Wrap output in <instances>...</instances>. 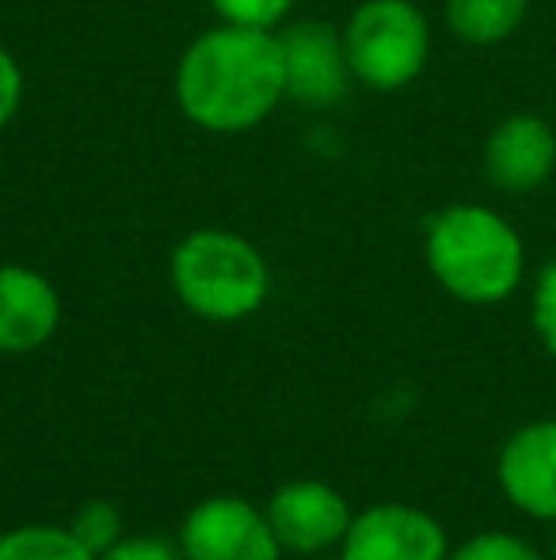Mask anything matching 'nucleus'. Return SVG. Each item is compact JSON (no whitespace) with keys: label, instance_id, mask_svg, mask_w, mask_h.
Returning a JSON list of instances; mask_svg holds the SVG:
<instances>
[{"label":"nucleus","instance_id":"6ab92c4d","mask_svg":"<svg viewBox=\"0 0 556 560\" xmlns=\"http://www.w3.org/2000/svg\"><path fill=\"white\" fill-rule=\"evenodd\" d=\"M23 104V69L12 54L0 46V130L15 118Z\"/></svg>","mask_w":556,"mask_h":560},{"label":"nucleus","instance_id":"7ed1b4c3","mask_svg":"<svg viewBox=\"0 0 556 560\" xmlns=\"http://www.w3.org/2000/svg\"><path fill=\"white\" fill-rule=\"evenodd\" d=\"M176 298L210 325L248 320L271 294V267L252 241L229 229H194L168 264Z\"/></svg>","mask_w":556,"mask_h":560},{"label":"nucleus","instance_id":"4468645a","mask_svg":"<svg viewBox=\"0 0 556 560\" xmlns=\"http://www.w3.org/2000/svg\"><path fill=\"white\" fill-rule=\"evenodd\" d=\"M69 530H73L76 541H81V546H88L96 557L107 553V549H111L119 538H127V534H122L119 508H115V503H107V500L84 503V508L73 515V523H69Z\"/></svg>","mask_w":556,"mask_h":560},{"label":"nucleus","instance_id":"aec40b11","mask_svg":"<svg viewBox=\"0 0 556 560\" xmlns=\"http://www.w3.org/2000/svg\"><path fill=\"white\" fill-rule=\"evenodd\" d=\"M297 560H332V557H297ZM335 560H340V557H335Z\"/></svg>","mask_w":556,"mask_h":560},{"label":"nucleus","instance_id":"f03ea898","mask_svg":"<svg viewBox=\"0 0 556 560\" xmlns=\"http://www.w3.org/2000/svg\"><path fill=\"white\" fill-rule=\"evenodd\" d=\"M427 271L453 302L499 305L527 279V244L519 229L481 202H453L427 222Z\"/></svg>","mask_w":556,"mask_h":560},{"label":"nucleus","instance_id":"423d86ee","mask_svg":"<svg viewBox=\"0 0 556 560\" xmlns=\"http://www.w3.org/2000/svg\"><path fill=\"white\" fill-rule=\"evenodd\" d=\"M271 530H275L282 553L297 557H328L343 546L351 530V503L324 480H289L275 488L268 508Z\"/></svg>","mask_w":556,"mask_h":560},{"label":"nucleus","instance_id":"20e7f679","mask_svg":"<svg viewBox=\"0 0 556 560\" xmlns=\"http://www.w3.org/2000/svg\"><path fill=\"white\" fill-rule=\"evenodd\" d=\"M351 73L378 92L409 89L427 69L430 27L412 0H363L343 27Z\"/></svg>","mask_w":556,"mask_h":560},{"label":"nucleus","instance_id":"412c9836","mask_svg":"<svg viewBox=\"0 0 556 560\" xmlns=\"http://www.w3.org/2000/svg\"><path fill=\"white\" fill-rule=\"evenodd\" d=\"M553 560H556V523H553Z\"/></svg>","mask_w":556,"mask_h":560},{"label":"nucleus","instance_id":"ddd939ff","mask_svg":"<svg viewBox=\"0 0 556 560\" xmlns=\"http://www.w3.org/2000/svg\"><path fill=\"white\" fill-rule=\"evenodd\" d=\"M0 560H99L69 526H15L0 534Z\"/></svg>","mask_w":556,"mask_h":560},{"label":"nucleus","instance_id":"a211bd4d","mask_svg":"<svg viewBox=\"0 0 556 560\" xmlns=\"http://www.w3.org/2000/svg\"><path fill=\"white\" fill-rule=\"evenodd\" d=\"M99 560H184V553L168 538L138 534V538H119L107 553H99Z\"/></svg>","mask_w":556,"mask_h":560},{"label":"nucleus","instance_id":"9b49d317","mask_svg":"<svg viewBox=\"0 0 556 560\" xmlns=\"http://www.w3.org/2000/svg\"><path fill=\"white\" fill-rule=\"evenodd\" d=\"M61 325V298L46 275L0 264V354H31Z\"/></svg>","mask_w":556,"mask_h":560},{"label":"nucleus","instance_id":"f8f14e48","mask_svg":"<svg viewBox=\"0 0 556 560\" xmlns=\"http://www.w3.org/2000/svg\"><path fill=\"white\" fill-rule=\"evenodd\" d=\"M530 0H446V27L465 46H499L519 35Z\"/></svg>","mask_w":556,"mask_h":560},{"label":"nucleus","instance_id":"2eb2a0df","mask_svg":"<svg viewBox=\"0 0 556 560\" xmlns=\"http://www.w3.org/2000/svg\"><path fill=\"white\" fill-rule=\"evenodd\" d=\"M446 560H545L527 538L507 530H481L465 538L458 549H450Z\"/></svg>","mask_w":556,"mask_h":560},{"label":"nucleus","instance_id":"dca6fc26","mask_svg":"<svg viewBox=\"0 0 556 560\" xmlns=\"http://www.w3.org/2000/svg\"><path fill=\"white\" fill-rule=\"evenodd\" d=\"M222 23H237V27H260L275 31L286 12L294 8V0H210Z\"/></svg>","mask_w":556,"mask_h":560},{"label":"nucleus","instance_id":"f257e3e1","mask_svg":"<svg viewBox=\"0 0 556 560\" xmlns=\"http://www.w3.org/2000/svg\"><path fill=\"white\" fill-rule=\"evenodd\" d=\"M176 100L210 133L256 130L286 100L279 35L237 23L202 31L179 58Z\"/></svg>","mask_w":556,"mask_h":560},{"label":"nucleus","instance_id":"f3484780","mask_svg":"<svg viewBox=\"0 0 556 560\" xmlns=\"http://www.w3.org/2000/svg\"><path fill=\"white\" fill-rule=\"evenodd\" d=\"M530 325H534L537 339L549 354H556V259L542 267L530 294Z\"/></svg>","mask_w":556,"mask_h":560},{"label":"nucleus","instance_id":"6e6552de","mask_svg":"<svg viewBox=\"0 0 556 560\" xmlns=\"http://www.w3.org/2000/svg\"><path fill=\"white\" fill-rule=\"evenodd\" d=\"M450 538L430 511L412 503H374L351 518L340 560H446Z\"/></svg>","mask_w":556,"mask_h":560},{"label":"nucleus","instance_id":"1a4fd4ad","mask_svg":"<svg viewBox=\"0 0 556 560\" xmlns=\"http://www.w3.org/2000/svg\"><path fill=\"white\" fill-rule=\"evenodd\" d=\"M556 172V130L542 115H507L484 141V176L504 195L542 191Z\"/></svg>","mask_w":556,"mask_h":560},{"label":"nucleus","instance_id":"0eeeda50","mask_svg":"<svg viewBox=\"0 0 556 560\" xmlns=\"http://www.w3.org/2000/svg\"><path fill=\"white\" fill-rule=\"evenodd\" d=\"M282 54V84L286 100L305 107H332L347 96L351 61L343 46V31L324 20H301L279 35Z\"/></svg>","mask_w":556,"mask_h":560},{"label":"nucleus","instance_id":"9d476101","mask_svg":"<svg viewBox=\"0 0 556 560\" xmlns=\"http://www.w3.org/2000/svg\"><path fill=\"white\" fill-rule=\"evenodd\" d=\"M496 480L507 503L537 523H556V420L519 428L496 457Z\"/></svg>","mask_w":556,"mask_h":560},{"label":"nucleus","instance_id":"39448f33","mask_svg":"<svg viewBox=\"0 0 556 560\" xmlns=\"http://www.w3.org/2000/svg\"><path fill=\"white\" fill-rule=\"evenodd\" d=\"M179 553L184 560H279L282 546L263 508L240 495H210L187 511Z\"/></svg>","mask_w":556,"mask_h":560}]
</instances>
